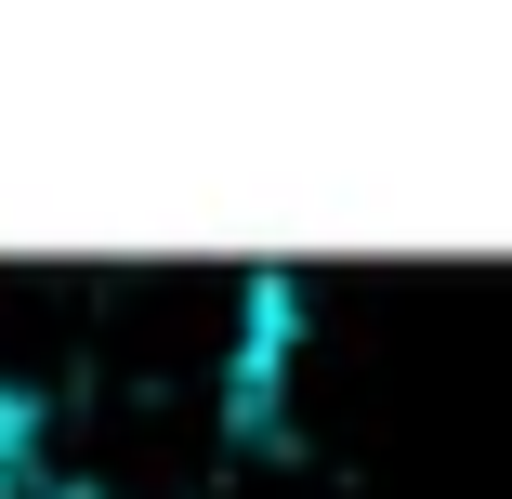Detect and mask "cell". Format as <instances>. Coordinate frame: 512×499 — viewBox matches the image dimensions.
Returning <instances> with one entry per match:
<instances>
[{
  "instance_id": "6da1fadb",
  "label": "cell",
  "mask_w": 512,
  "mask_h": 499,
  "mask_svg": "<svg viewBox=\"0 0 512 499\" xmlns=\"http://www.w3.org/2000/svg\"><path fill=\"white\" fill-rule=\"evenodd\" d=\"M289 355H302V289L289 276H250V329L211 381V421L250 434V447H289Z\"/></svg>"
},
{
  "instance_id": "7a4b0ae2",
  "label": "cell",
  "mask_w": 512,
  "mask_h": 499,
  "mask_svg": "<svg viewBox=\"0 0 512 499\" xmlns=\"http://www.w3.org/2000/svg\"><path fill=\"white\" fill-rule=\"evenodd\" d=\"M0 499H53V408L0 368Z\"/></svg>"
}]
</instances>
